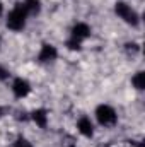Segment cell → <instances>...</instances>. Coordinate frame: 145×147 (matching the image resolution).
<instances>
[{"label":"cell","instance_id":"cell-1","mask_svg":"<svg viewBox=\"0 0 145 147\" xmlns=\"http://www.w3.org/2000/svg\"><path fill=\"white\" fill-rule=\"evenodd\" d=\"M28 21H29V16L24 9V5L19 2L15 3L5 16V28L12 33H21L26 29L28 26Z\"/></svg>","mask_w":145,"mask_h":147},{"label":"cell","instance_id":"cell-14","mask_svg":"<svg viewBox=\"0 0 145 147\" xmlns=\"http://www.w3.org/2000/svg\"><path fill=\"white\" fill-rule=\"evenodd\" d=\"M10 70L3 65V63H0V82H7L9 79H10Z\"/></svg>","mask_w":145,"mask_h":147},{"label":"cell","instance_id":"cell-13","mask_svg":"<svg viewBox=\"0 0 145 147\" xmlns=\"http://www.w3.org/2000/svg\"><path fill=\"white\" fill-rule=\"evenodd\" d=\"M12 147H34V146H33V142H31L29 139H26V137L19 135V137L12 142Z\"/></svg>","mask_w":145,"mask_h":147},{"label":"cell","instance_id":"cell-10","mask_svg":"<svg viewBox=\"0 0 145 147\" xmlns=\"http://www.w3.org/2000/svg\"><path fill=\"white\" fill-rule=\"evenodd\" d=\"M130 82H132V87H133L135 91L142 92V91L145 89V72L144 70H137V72L132 75Z\"/></svg>","mask_w":145,"mask_h":147},{"label":"cell","instance_id":"cell-4","mask_svg":"<svg viewBox=\"0 0 145 147\" xmlns=\"http://www.w3.org/2000/svg\"><path fill=\"white\" fill-rule=\"evenodd\" d=\"M58 60V48L53 43H41L36 55V62L41 65H50Z\"/></svg>","mask_w":145,"mask_h":147},{"label":"cell","instance_id":"cell-8","mask_svg":"<svg viewBox=\"0 0 145 147\" xmlns=\"http://www.w3.org/2000/svg\"><path fill=\"white\" fill-rule=\"evenodd\" d=\"M29 120L36 125L38 128L41 130H46L48 125H50V111L46 108H36L29 113Z\"/></svg>","mask_w":145,"mask_h":147},{"label":"cell","instance_id":"cell-12","mask_svg":"<svg viewBox=\"0 0 145 147\" xmlns=\"http://www.w3.org/2000/svg\"><path fill=\"white\" fill-rule=\"evenodd\" d=\"M65 48H67L68 51H82V43L68 36L65 39Z\"/></svg>","mask_w":145,"mask_h":147},{"label":"cell","instance_id":"cell-9","mask_svg":"<svg viewBox=\"0 0 145 147\" xmlns=\"http://www.w3.org/2000/svg\"><path fill=\"white\" fill-rule=\"evenodd\" d=\"M21 3L24 5V9H26L29 17H36L43 10V2L41 0H22Z\"/></svg>","mask_w":145,"mask_h":147},{"label":"cell","instance_id":"cell-5","mask_svg":"<svg viewBox=\"0 0 145 147\" xmlns=\"http://www.w3.org/2000/svg\"><path fill=\"white\" fill-rule=\"evenodd\" d=\"M33 91L31 82L26 77H14L10 82V92L15 99H26Z\"/></svg>","mask_w":145,"mask_h":147},{"label":"cell","instance_id":"cell-3","mask_svg":"<svg viewBox=\"0 0 145 147\" xmlns=\"http://www.w3.org/2000/svg\"><path fill=\"white\" fill-rule=\"evenodd\" d=\"M94 118H96L97 125H101V127H104V128H113V127H116L118 121H119V115H118L116 108L111 106V105H108V103H101V105L96 106V110H94Z\"/></svg>","mask_w":145,"mask_h":147},{"label":"cell","instance_id":"cell-11","mask_svg":"<svg viewBox=\"0 0 145 147\" xmlns=\"http://www.w3.org/2000/svg\"><path fill=\"white\" fill-rule=\"evenodd\" d=\"M123 50H125V53L128 55V57H137L140 51H142V46H140V43L138 41H126L125 45H123Z\"/></svg>","mask_w":145,"mask_h":147},{"label":"cell","instance_id":"cell-2","mask_svg":"<svg viewBox=\"0 0 145 147\" xmlns=\"http://www.w3.org/2000/svg\"><path fill=\"white\" fill-rule=\"evenodd\" d=\"M113 10H114L118 19H121L125 24H128L132 28H138L140 22H142V17H140L138 10L133 5H130L126 0H116Z\"/></svg>","mask_w":145,"mask_h":147},{"label":"cell","instance_id":"cell-16","mask_svg":"<svg viewBox=\"0 0 145 147\" xmlns=\"http://www.w3.org/2000/svg\"><path fill=\"white\" fill-rule=\"evenodd\" d=\"M3 116H5V108H3V106H0V120H2Z\"/></svg>","mask_w":145,"mask_h":147},{"label":"cell","instance_id":"cell-17","mask_svg":"<svg viewBox=\"0 0 145 147\" xmlns=\"http://www.w3.org/2000/svg\"><path fill=\"white\" fill-rule=\"evenodd\" d=\"M2 41H3V38H2V34H0V48H2Z\"/></svg>","mask_w":145,"mask_h":147},{"label":"cell","instance_id":"cell-6","mask_svg":"<svg viewBox=\"0 0 145 147\" xmlns=\"http://www.w3.org/2000/svg\"><path fill=\"white\" fill-rule=\"evenodd\" d=\"M75 128H77V132H79L82 137H85V139H92V137L96 135V123H94V120H92L89 115L79 116L77 121H75Z\"/></svg>","mask_w":145,"mask_h":147},{"label":"cell","instance_id":"cell-15","mask_svg":"<svg viewBox=\"0 0 145 147\" xmlns=\"http://www.w3.org/2000/svg\"><path fill=\"white\" fill-rule=\"evenodd\" d=\"M5 12V5H3V0H0V16H3Z\"/></svg>","mask_w":145,"mask_h":147},{"label":"cell","instance_id":"cell-7","mask_svg":"<svg viewBox=\"0 0 145 147\" xmlns=\"http://www.w3.org/2000/svg\"><path fill=\"white\" fill-rule=\"evenodd\" d=\"M68 36L73 38V39H77V41H80L82 45L89 39V38L92 36V28L87 24V22H84V21H79V22H75L72 28H70V33H68Z\"/></svg>","mask_w":145,"mask_h":147}]
</instances>
